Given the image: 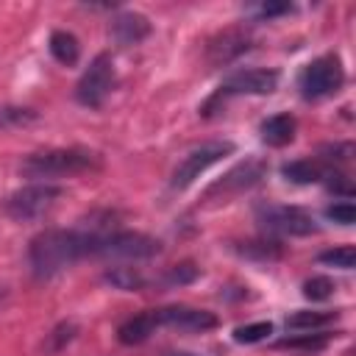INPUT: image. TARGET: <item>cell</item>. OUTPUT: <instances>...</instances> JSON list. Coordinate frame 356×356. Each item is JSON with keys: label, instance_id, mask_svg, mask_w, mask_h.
I'll return each mask as SVG.
<instances>
[{"label": "cell", "instance_id": "obj_19", "mask_svg": "<svg viewBox=\"0 0 356 356\" xmlns=\"http://www.w3.org/2000/svg\"><path fill=\"white\" fill-rule=\"evenodd\" d=\"M234 250H236L239 256H245V259H253V261H273V259H278V256L284 253L281 242H278V239H273V236L239 242Z\"/></svg>", "mask_w": 356, "mask_h": 356}, {"label": "cell", "instance_id": "obj_11", "mask_svg": "<svg viewBox=\"0 0 356 356\" xmlns=\"http://www.w3.org/2000/svg\"><path fill=\"white\" fill-rule=\"evenodd\" d=\"M248 50H250V33L245 28H228L206 44V58H209L211 67H222V64H231L234 58H239Z\"/></svg>", "mask_w": 356, "mask_h": 356}, {"label": "cell", "instance_id": "obj_9", "mask_svg": "<svg viewBox=\"0 0 356 356\" xmlns=\"http://www.w3.org/2000/svg\"><path fill=\"white\" fill-rule=\"evenodd\" d=\"M114 89V61L108 53H97L75 86V100L86 108H100Z\"/></svg>", "mask_w": 356, "mask_h": 356}, {"label": "cell", "instance_id": "obj_8", "mask_svg": "<svg viewBox=\"0 0 356 356\" xmlns=\"http://www.w3.org/2000/svg\"><path fill=\"white\" fill-rule=\"evenodd\" d=\"M234 153V142H228V139H214V142H203L200 147H195V150H189L184 159H181V164L172 170V178H170V186L172 189H186L189 184H195V178H200L211 164H217L220 159H225V156H231Z\"/></svg>", "mask_w": 356, "mask_h": 356}, {"label": "cell", "instance_id": "obj_29", "mask_svg": "<svg viewBox=\"0 0 356 356\" xmlns=\"http://www.w3.org/2000/svg\"><path fill=\"white\" fill-rule=\"evenodd\" d=\"M325 178H328V189H331V192L345 195V197H350V195H353V184H350V178H348V175H342V172H328Z\"/></svg>", "mask_w": 356, "mask_h": 356}, {"label": "cell", "instance_id": "obj_18", "mask_svg": "<svg viewBox=\"0 0 356 356\" xmlns=\"http://www.w3.org/2000/svg\"><path fill=\"white\" fill-rule=\"evenodd\" d=\"M50 56H53L58 64L72 67V64H78L81 44H78V39H75L70 31H53V33H50Z\"/></svg>", "mask_w": 356, "mask_h": 356}, {"label": "cell", "instance_id": "obj_32", "mask_svg": "<svg viewBox=\"0 0 356 356\" xmlns=\"http://www.w3.org/2000/svg\"><path fill=\"white\" fill-rule=\"evenodd\" d=\"M164 356H200V353H189V350H170Z\"/></svg>", "mask_w": 356, "mask_h": 356}, {"label": "cell", "instance_id": "obj_17", "mask_svg": "<svg viewBox=\"0 0 356 356\" xmlns=\"http://www.w3.org/2000/svg\"><path fill=\"white\" fill-rule=\"evenodd\" d=\"M103 278L114 286V289H122V292H139L147 286V275L139 270V267H128V264H114L103 273Z\"/></svg>", "mask_w": 356, "mask_h": 356}, {"label": "cell", "instance_id": "obj_10", "mask_svg": "<svg viewBox=\"0 0 356 356\" xmlns=\"http://www.w3.org/2000/svg\"><path fill=\"white\" fill-rule=\"evenodd\" d=\"M267 175V164L261 159H248L242 164H236L234 170H228L220 181H214L206 192H203V200L211 203V200H228L250 186H256L261 178Z\"/></svg>", "mask_w": 356, "mask_h": 356}, {"label": "cell", "instance_id": "obj_23", "mask_svg": "<svg viewBox=\"0 0 356 356\" xmlns=\"http://www.w3.org/2000/svg\"><path fill=\"white\" fill-rule=\"evenodd\" d=\"M273 334V323H248V325H239L234 328V342L239 345H253V342H261Z\"/></svg>", "mask_w": 356, "mask_h": 356}, {"label": "cell", "instance_id": "obj_1", "mask_svg": "<svg viewBox=\"0 0 356 356\" xmlns=\"http://www.w3.org/2000/svg\"><path fill=\"white\" fill-rule=\"evenodd\" d=\"M89 248H92V236L86 231L47 228L31 239L28 261L36 278H53L61 270L72 267L78 259H86Z\"/></svg>", "mask_w": 356, "mask_h": 356}, {"label": "cell", "instance_id": "obj_31", "mask_svg": "<svg viewBox=\"0 0 356 356\" xmlns=\"http://www.w3.org/2000/svg\"><path fill=\"white\" fill-rule=\"evenodd\" d=\"M292 11V6L289 3H264V6H259V19H273V17H278V14H289Z\"/></svg>", "mask_w": 356, "mask_h": 356}, {"label": "cell", "instance_id": "obj_22", "mask_svg": "<svg viewBox=\"0 0 356 356\" xmlns=\"http://www.w3.org/2000/svg\"><path fill=\"white\" fill-rule=\"evenodd\" d=\"M197 275H200V267H197V264L181 261V264L167 267L164 275L159 278V284H161V286H184V284H192Z\"/></svg>", "mask_w": 356, "mask_h": 356}, {"label": "cell", "instance_id": "obj_30", "mask_svg": "<svg viewBox=\"0 0 356 356\" xmlns=\"http://www.w3.org/2000/svg\"><path fill=\"white\" fill-rule=\"evenodd\" d=\"M323 159H328V161H348L350 156H353V145L350 142H339V145H328V147H323Z\"/></svg>", "mask_w": 356, "mask_h": 356}, {"label": "cell", "instance_id": "obj_33", "mask_svg": "<svg viewBox=\"0 0 356 356\" xmlns=\"http://www.w3.org/2000/svg\"><path fill=\"white\" fill-rule=\"evenodd\" d=\"M3 298H6V289H3V286H0V300H3Z\"/></svg>", "mask_w": 356, "mask_h": 356}, {"label": "cell", "instance_id": "obj_4", "mask_svg": "<svg viewBox=\"0 0 356 356\" xmlns=\"http://www.w3.org/2000/svg\"><path fill=\"white\" fill-rule=\"evenodd\" d=\"M278 72L275 70H264V67H250V70H236L231 72L220 89L206 100L203 106V114H211L220 103H225V97H234V95H273L278 89Z\"/></svg>", "mask_w": 356, "mask_h": 356}, {"label": "cell", "instance_id": "obj_25", "mask_svg": "<svg viewBox=\"0 0 356 356\" xmlns=\"http://www.w3.org/2000/svg\"><path fill=\"white\" fill-rule=\"evenodd\" d=\"M36 120V111L19 108V106H0V128H17Z\"/></svg>", "mask_w": 356, "mask_h": 356}, {"label": "cell", "instance_id": "obj_27", "mask_svg": "<svg viewBox=\"0 0 356 356\" xmlns=\"http://www.w3.org/2000/svg\"><path fill=\"white\" fill-rule=\"evenodd\" d=\"M325 217L337 225H353L356 222V206L350 200H342V203H334L325 209Z\"/></svg>", "mask_w": 356, "mask_h": 356}, {"label": "cell", "instance_id": "obj_26", "mask_svg": "<svg viewBox=\"0 0 356 356\" xmlns=\"http://www.w3.org/2000/svg\"><path fill=\"white\" fill-rule=\"evenodd\" d=\"M331 292H334V281L325 275H312L303 284V295L309 300H325V298H331Z\"/></svg>", "mask_w": 356, "mask_h": 356}, {"label": "cell", "instance_id": "obj_13", "mask_svg": "<svg viewBox=\"0 0 356 356\" xmlns=\"http://www.w3.org/2000/svg\"><path fill=\"white\" fill-rule=\"evenodd\" d=\"M108 36L122 44V47H131V44H139L150 36V22L147 17L136 14V11H120L111 22H108Z\"/></svg>", "mask_w": 356, "mask_h": 356}, {"label": "cell", "instance_id": "obj_24", "mask_svg": "<svg viewBox=\"0 0 356 356\" xmlns=\"http://www.w3.org/2000/svg\"><path fill=\"white\" fill-rule=\"evenodd\" d=\"M320 264L339 267V270H353V264H356V250H353V245H342V248H334V250H323V253H320Z\"/></svg>", "mask_w": 356, "mask_h": 356}, {"label": "cell", "instance_id": "obj_3", "mask_svg": "<svg viewBox=\"0 0 356 356\" xmlns=\"http://www.w3.org/2000/svg\"><path fill=\"white\" fill-rule=\"evenodd\" d=\"M86 234L92 236L89 256H103V259H117V261H142V259H153L161 253V242L139 231L114 228L106 234H92V231Z\"/></svg>", "mask_w": 356, "mask_h": 356}, {"label": "cell", "instance_id": "obj_2", "mask_svg": "<svg viewBox=\"0 0 356 356\" xmlns=\"http://www.w3.org/2000/svg\"><path fill=\"white\" fill-rule=\"evenodd\" d=\"M103 167V159L92 150L83 147H53L28 156L19 164V172L33 181L44 178H64V175H78V172H95Z\"/></svg>", "mask_w": 356, "mask_h": 356}, {"label": "cell", "instance_id": "obj_16", "mask_svg": "<svg viewBox=\"0 0 356 356\" xmlns=\"http://www.w3.org/2000/svg\"><path fill=\"white\" fill-rule=\"evenodd\" d=\"M281 175L286 181H292V184H317L328 172H325V167L317 159H298V161H286L281 167Z\"/></svg>", "mask_w": 356, "mask_h": 356}, {"label": "cell", "instance_id": "obj_7", "mask_svg": "<svg viewBox=\"0 0 356 356\" xmlns=\"http://www.w3.org/2000/svg\"><path fill=\"white\" fill-rule=\"evenodd\" d=\"M342 83H345V70H342L339 56H334V53L309 61L298 78V89L306 100H320V97L337 95L342 89Z\"/></svg>", "mask_w": 356, "mask_h": 356}, {"label": "cell", "instance_id": "obj_5", "mask_svg": "<svg viewBox=\"0 0 356 356\" xmlns=\"http://www.w3.org/2000/svg\"><path fill=\"white\" fill-rule=\"evenodd\" d=\"M61 195H64L61 186L47 184V181H33V184H28V186L11 192V195L6 197V203H3V209H6L8 217H14V220H19V222H31V220L44 217V214L58 203Z\"/></svg>", "mask_w": 356, "mask_h": 356}, {"label": "cell", "instance_id": "obj_28", "mask_svg": "<svg viewBox=\"0 0 356 356\" xmlns=\"http://www.w3.org/2000/svg\"><path fill=\"white\" fill-rule=\"evenodd\" d=\"M75 334H78V325H75V323H61V325H56V328L50 331V337H47V350H50V353L61 350Z\"/></svg>", "mask_w": 356, "mask_h": 356}, {"label": "cell", "instance_id": "obj_21", "mask_svg": "<svg viewBox=\"0 0 356 356\" xmlns=\"http://www.w3.org/2000/svg\"><path fill=\"white\" fill-rule=\"evenodd\" d=\"M339 317V312H295L286 317V328L295 331H317L328 323H334Z\"/></svg>", "mask_w": 356, "mask_h": 356}, {"label": "cell", "instance_id": "obj_14", "mask_svg": "<svg viewBox=\"0 0 356 356\" xmlns=\"http://www.w3.org/2000/svg\"><path fill=\"white\" fill-rule=\"evenodd\" d=\"M159 328V314L156 309H147L142 314H134L131 320H125L117 328V339L122 345H142L145 339H150V334Z\"/></svg>", "mask_w": 356, "mask_h": 356}, {"label": "cell", "instance_id": "obj_12", "mask_svg": "<svg viewBox=\"0 0 356 356\" xmlns=\"http://www.w3.org/2000/svg\"><path fill=\"white\" fill-rule=\"evenodd\" d=\"M159 314V325H170L178 331H211L217 328V314L206 312V309H192V306H167V309H156Z\"/></svg>", "mask_w": 356, "mask_h": 356}, {"label": "cell", "instance_id": "obj_15", "mask_svg": "<svg viewBox=\"0 0 356 356\" xmlns=\"http://www.w3.org/2000/svg\"><path fill=\"white\" fill-rule=\"evenodd\" d=\"M261 134V142L270 145V147H284L295 139V117L292 114H273L261 122L259 128Z\"/></svg>", "mask_w": 356, "mask_h": 356}, {"label": "cell", "instance_id": "obj_6", "mask_svg": "<svg viewBox=\"0 0 356 356\" xmlns=\"http://www.w3.org/2000/svg\"><path fill=\"white\" fill-rule=\"evenodd\" d=\"M256 220L264 234L275 236H309L317 231L314 217L300 206H281V203H264L256 209Z\"/></svg>", "mask_w": 356, "mask_h": 356}, {"label": "cell", "instance_id": "obj_20", "mask_svg": "<svg viewBox=\"0 0 356 356\" xmlns=\"http://www.w3.org/2000/svg\"><path fill=\"white\" fill-rule=\"evenodd\" d=\"M331 337L337 334H328V331H309V334H298V337H284L275 342V348H289V350H306V353H314V350H323Z\"/></svg>", "mask_w": 356, "mask_h": 356}]
</instances>
